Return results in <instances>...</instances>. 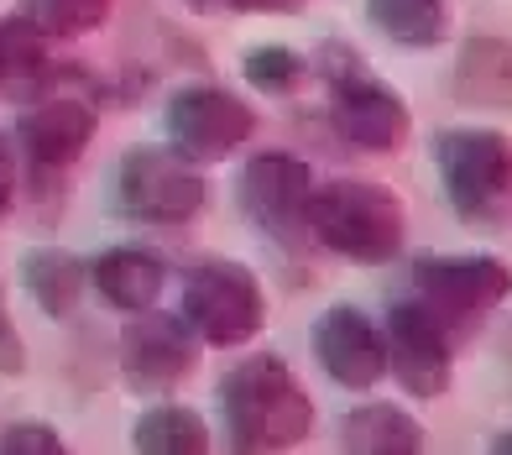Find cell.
Returning <instances> with one entry per match:
<instances>
[{
  "instance_id": "obj_1",
  "label": "cell",
  "mask_w": 512,
  "mask_h": 455,
  "mask_svg": "<svg viewBox=\"0 0 512 455\" xmlns=\"http://www.w3.org/2000/svg\"><path fill=\"white\" fill-rule=\"evenodd\" d=\"M220 419L230 455H277L314 429V403L283 356H246L220 382Z\"/></svg>"
},
{
  "instance_id": "obj_2",
  "label": "cell",
  "mask_w": 512,
  "mask_h": 455,
  "mask_svg": "<svg viewBox=\"0 0 512 455\" xmlns=\"http://www.w3.org/2000/svg\"><path fill=\"white\" fill-rule=\"evenodd\" d=\"M304 225L345 262H387L403 246V199L366 178H335L309 194Z\"/></svg>"
},
{
  "instance_id": "obj_3",
  "label": "cell",
  "mask_w": 512,
  "mask_h": 455,
  "mask_svg": "<svg viewBox=\"0 0 512 455\" xmlns=\"http://www.w3.org/2000/svg\"><path fill=\"white\" fill-rule=\"evenodd\" d=\"M434 163L460 220L471 225H507L512 220V142L502 131H439Z\"/></svg>"
},
{
  "instance_id": "obj_4",
  "label": "cell",
  "mask_w": 512,
  "mask_h": 455,
  "mask_svg": "<svg viewBox=\"0 0 512 455\" xmlns=\"http://www.w3.org/2000/svg\"><path fill=\"white\" fill-rule=\"evenodd\" d=\"M262 314H267L262 283L241 262L209 257L189 267V278H183V325L204 346H246L262 330Z\"/></svg>"
},
{
  "instance_id": "obj_5",
  "label": "cell",
  "mask_w": 512,
  "mask_h": 455,
  "mask_svg": "<svg viewBox=\"0 0 512 455\" xmlns=\"http://www.w3.org/2000/svg\"><path fill=\"white\" fill-rule=\"evenodd\" d=\"M115 199H121V210L142 225H183L204 210V178L183 152L136 147V152L121 157Z\"/></svg>"
},
{
  "instance_id": "obj_6",
  "label": "cell",
  "mask_w": 512,
  "mask_h": 455,
  "mask_svg": "<svg viewBox=\"0 0 512 455\" xmlns=\"http://www.w3.org/2000/svg\"><path fill=\"white\" fill-rule=\"evenodd\" d=\"M251 131H256L251 105L236 100L230 89L194 84V89H178V95L168 100L173 152H183L189 163H220V157L236 152Z\"/></svg>"
},
{
  "instance_id": "obj_7",
  "label": "cell",
  "mask_w": 512,
  "mask_h": 455,
  "mask_svg": "<svg viewBox=\"0 0 512 455\" xmlns=\"http://www.w3.org/2000/svg\"><path fill=\"white\" fill-rule=\"evenodd\" d=\"M309 194H314V173L288 152H256L251 163L241 168V210L256 231L267 236H283L293 241L298 231H309L304 215H309Z\"/></svg>"
},
{
  "instance_id": "obj_8",
  "label": "cell",
  "mask_w": 512,
  "mask_h": 455,
  "mask_svg": "<svg viewBox=\"0 0 512 455\" xmlns=\"http://www.w3.org/2000/svg\"><path fill=\"white\" fill-rule=\"evenodd\" d=\"M387 361L413 398H439L450 388V340L429 304H392L387 314Z\"/></svg>"
},
{
  "instance_id": "obj_9",
  "label": "cell",
  "mask_w": 512,
  "mask_h": 455,
  "mask_svg": "<svg viewBox=\"0 0 512 455\" xmlns=\"http://www.w3.org/2000/svg\"><path fill=\"white\" fill-rule=\"evenodd\" d=\"M314 351L340 388H371L387 372V340L361 309L335 304L314 320Z\"/></svg>"
},
{
  "instance_id": "obj_10",
  "label": "cell",
  "mask_w": 512,
  "mask_h": 455,
  "mask_svg": "<svg viewBox=\"0 0 512 455\" xmlns=\"http://www.w3.org/2000/svg\"><path fill=\"white\" fill-rule=\"evenodd\" d=\"M121 367H126L136 393L173 388V382L194 367V330L183 320H173V314L142 309V320H136L121 340Z\"/></svg>"
},
{
  "instance_id": "obj_11",
  "label": "cell",
  "mask_w": 512,
  "mask_h": 455,
  "mask_svg": "<svg viewBox=\"0 0 512 455\" xmlns=\"http://www.w3.org/2000/svg\"><path fill=\"white\" fill-rule=\"evenodd\" d=\"M335 131L361 152H392L408 136V105L371 74H345L335 84Z\"/></svg>"
},
{
  "instance_id": "obj_12",
  "label": "cell",
  "mask_w": 512,
  "mask_h": 455,
  "mask_svg": "<svg viewBox=\"0 0 512 455\" xmlns=\"http://www.w3.org/2000/svg\"><path fill=\"white\" fill-rule=\"evenodd\" d=\"M413 288L424 293V304H439L450 314H476L507 299L512 272L497 257H418Z\"/></svg>"
},
{
  "instance_id": "obj_13",
  "label": "cell",
  "mask_w": 512,
  "mask_h": 455,
  "mask_svg": "<svg viewBox=\"0 0 512 455\" xmlns=\"http://www.w3.org/2000/svg\"><path fill=\"white\" fill-rule=\"evenodd\" d=\"M89 136H95V110L68 95L42 100L21 116V147L37 168H68L89 147Z\"/></svg>"
},
{
  "instance_id": "obj_14",
  "label": "cell",
  "mask_w": 512,
  "mask_h": 455,
  "mask_svg": "<svg viewBox=\"0 0 512 455\" xmlns=\"http://www.w3.org/2000/svg\"><path fill=\"white\" fill-rule=\"evenodd\" d=\"M89 278H95V288H100L105 304L126 309V314H142V309L157 304L168 267H162V257L147 252V246H110L105 257H95Z\"/></svg>"
},
{
  "instance_id": "obj_15",
  "label": "cell",
  "mask_w": 512,
  "mask_h": 455,
  "mask_svg": "<svg viewBox=\"0 0 512 455\" xmlns=\"http://www.w3.org/2000/svg\"><path fill=\"white\" fill-rule=\"evenodd\" d=\"M340 450L345 455H418L424 450V429H418L413 414H403L392 403H366L345 419Z\"/></svg>"
},
{
  "instance_id": "obj_16",
  "label": "cell",
  "mask_w": 512,
  "mask_h": 455,
  "mask_svg": "<svg viewBox=\"0 0 512 455\" xmlns=\"http://www.w3.org/2000/svg\"><path fill=\"white\" fill-rule=\"evenodd\" d=\"M131 445H136V455H209V429L194 408L162 403L136 419Z\"/></svg>"
},
{
  "instance_id": "obj_17",
  "label": "cell",
  "mask_w": 512,
  "mask_h": 455,
  "mask_svg": "<svg viewBox=\"0 0 512 455\" xmlns=\"http://www.w3.org/2000/svg\"><path fill=\"white\" fill-rule=\"evenodd\" d=\"M42 79H48V42H42L37 21L27 16L0 21V89L32 95Z\"/></svg>"
},
{
  "instance_id": "obj_18",
  "label": "cell",
  "mask_w": 512,
  "mask_h": 455,
  "mask_svg": "<svg viewBox=\"0 0 512 455\" xmlns=\"http://www.w3.org/2000/svg\"><path fill=\"white\" fill-rule=\"evenodd\" d=\"M21 283L53 320H63L84 293V262L68 252H27L21 257Z\"/></svg>"
},
{
  "instance_id": "obj_19",
  "label": "cell",
  "mask_w": 512,
  "mask_h": 455,
  "mask_svg": "<svg viewBox=\"0 0 512 455\" xmlns=\"http://www.w3.org/2000/svg\"><path fill=\"white\" fill-rule=\"evenodd\" d=\"M366 16L403 48H434L445 37V0H366Z\"/></svg>"
},
{
  "instance_id": "obj_20",
  "label": "cell",
  "mask_w": 512,
  "mask_h": 455,
  "mask_svg": "<svg viewBox=\"0 0 512 455\" xmlns=\"http://www.w3.org/2000/svg\"><path fill=\"white\" fill-rule=\"evenodd\" d=\"M246 79L256 89H272V95H283V89H293L298 79V53L293 48H256L246 58Z\"/></svg>"
},
{
  "instance_id": "obj_21",
  "label": "cell",
  "mask_w": 512,
  "mask_h": 455,
  "mask_svg": "<svg viewBox=\"0 0 512 455\" xmlns=\"http://www.w3.org/2000/svg\"><path fill=\"white\" fill-rule=\"evenodd\" d=\"M42 11H48V27L53 32H89V27H100L105 11H110V0H42Z\"/></svg>"
},
{
  "instance_id": "obj_22",
  "label": "cell",
  "mask_w": 512,
  "mask_h": 455,
  "mask_svg": "<svg viewBox=\"0 0 512 455\" xmlns=\"http://www.w3.org/2000/svg\"><path fill=\"white\" fill-rule=\"evenodd\" d=\"M0 455H68V445L53 435L48 424L21 419V424H11L6 435H0Z\"/></svg>"
},
{
  "instance_id": "obj_23",
  "label": "cell",
  "mask_w": 512,
  "mask_h": 455,
  "mask_svg": "<svg viewBox=\"0 0 512 455\" xmlns=\"http://www.w3.org/2000/svg\"><path fill=\"white\" fill-rule=\"evenodd\" d=\"M21 367H27V351H21V335L11 325L6 304H0V372H21Z\"/></svg>"
},
{
  "instance_id": "obj_24",
  "label": "cell",
  "mask_w": 512,
  "mask_h": 455,
  "mask_svg": "<svg viewBox=\"0 0 512 455\" xmlns=\"http://www.w3.org/2000/svg\"><path fill=\"white\" fill-rule=\"evenodd\" d=\"M11 194H16V157H11V142L0 136V215L11 210Z\"/></svg>"
},
{
  "instance_id": "obj_25",
  "label": "cell",
  "mask_w": 512,
  "mask_h": 455,
  "mask_svg": "<svg viewBox=\"0 0 512 455\" xmlns=\"http://www.w3.org/2000/svg\"><path fill=\"white\" fill-rule=\"evenodd\" d=\"M236 6H256V11H283V6H298V0H236Z\"/></svg>"
},
{
  "instance_id": "obj_26",
  "label": "cell",
  "mask_w": 512,
  "mask_h": 455,
  "mask_svg": "<svg viewBox=\"0 0 512 455\" xmlns=\"http://www.w3.org/2000/svg\"><path fill=\"white\" fill-rule=\"evenodd\" d=\"M492 455H512V429H507V435H497V440H492Z\"/></svg>"
}]
</instances>
